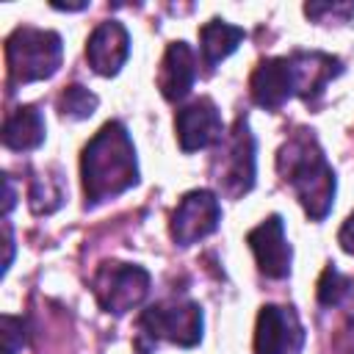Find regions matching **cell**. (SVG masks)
<instances>
[{"label": "cell", "instance_id": "cell-1", "mask_svg": "<svg viewBox=\"0 0 354 354\" xmlns=\"http://www.w3.org/2000/svg\"><path fill=\"white\" fill-rule=\"evenodd\" d=\"M86 207L113 199L138 183V158L122 122H105L80 158Z\"/></svg>", "mask_w": 354, "mask_h": 354}, {"label": "cell", "instance_id": "cell-2", "mask_svg": "<svg viewBox=\"0 0 354 354\" xmlns=\"http://www.w3.org/2000/svg\"><path fill=\"white\" fill-rule=\"evenodd\" d=\"M277 169H279L282 180L293 188L304 213L313 221L326 218V213L332 210V202H335L337 183H335V171L326 163V155L318 147L313 130H299L282 144V149L277 155Z\"/></svg>", "mask_w": 354, "mask_h": 354}, {"label": "cell", "instance_id": "cell-3", "mask_svg": "<svg viewBox=\"0 0 354 354\" xmlns=\"http://www.w3.org/2000/svg\"><path fill=\"white\" fill-rule=\"evenodd\" d=\"M61 58H64V44L55 30L22 25L6 39V66L11 86H25L53 77L61 66Z\"/></svg>", "mask_w": 354, "mask_h": 354}, {"label": "cell", "instance_id": "cell-4", "mask_svg": "<svg viewBox=\"0 0 354 354\" xmlns=\"http://www.w3.org/2000/svg\"><path fill=\"white\" fill-rule=\"evenodd\" d=\"M213 180L224 196L241 199L254 185V136L246 119H238L230 136L218 141V155L213 158Z\"/></svg>", "mask_w": 354, "mask_h": 354}, {"label": "cell", "instance_id": "cell-5", "mask_svg": "<svg viewBox=\"0 0 354 354\" xmlns=\"http://www.w3.org/2000/svg\"><path fill=\"white\" fill-rule=\"evenodd\" d=\"M138 329L149 346L158 340H169L174 346L191 348L202 340V310L196 301L185 299L149 304L138 318Z\"/></svg>", "mask_w": 354, "mask_h": 354}, {"label": "cell", "instance_id": "cell-6", "mask_svg": "<svg viewBox=\"0 0 354 354\" xmlns=\"http://www.w3.org/2000/svg\"><path fill=\"white\" fill-rule=\"evenodd\" d=\"M94 293L105 313L124 315L149 293V271L133 263H102L94 274Z\"/></svg>", "mask_w": 354, "mask_h": 354}, {"label": "cell", "instance_id": "cell-7", "mask_svg": "<svg viewBox=\"0 0 354 354\" xmlns=\"http://www.w3.org/2000/svg\"><path fill=\"white\" fill-rule=\"evenodd\" d=\"M218 221H221V205L216 194L207 188H196V191H188L177 202L171 221H169V232L177 246H191L207 238L210 232H216Z\"/></svg>", "mask_w": 354, "mask_h": 354}, {"label": "cell", "instance_id": "cell-8", "mask_svg": "<svg viewBox=\"0 0 354 354\" xmlns=\"http://www.w3.org/2000/svg\"><path fill=\"white\" fill-rule=\"evenodd\" d=\"M304 326L293 307L266 304L254 326V354H301Z\"/></svg>", "mask_w": 354, "mask_h": 354}, {"label": "cell", "instance_id": "cell-9", "mask_svg": "<svg viewBox=\"0 0 354 354\" xmlns=\"http://www.w3.org/2000/svg\"><path fill=\"white\" fill-rule=\"evenodd\" d=\"M174 130L183 152H196L205 147H213L224 138V122L213 100L199 97L191 105L180 108L174 116Z\"/></svg>", "mask_w": 354, "mask_h": 354}, {"label": "cell", "instance_id": "cell-10", "mask_svg": "<svg viewBox=\"0 0 354 354\" xmlns=\"http://www.w3.org/2000/svg\"><path fill=\"white\" fill-rule=\"evenodd\" d=\"M246 243L257 260V268L260 274L271 277V279H285L290 274V260H293V252H290V243L285 238V224H282V216H268L263 218L254 230H249L246 235Z\"/></svg>", "mask_w": 354, "mask_h": 354}, {"label": "cell", "instance_id": "cell-11", "mask_svg": "<svg viewBox=\"0 0 354 354\" xmlns=\"http://www.w3.org/2000/svg\"><path fill=\"white\" fill-rule=\"evenodd\" d=\"M127 55H130V33L122 22L105 19L91 30L86 41V61L97 75L113 77L124 66Z\"/></svg>", "mask_w": 354, "mask_h": 354}, {"label": "cell", "instance_id": "cell-12", "mask_svg": "<svg viewBox=\"0 0 354 354\" xmlns=\"http://www.w3.org/2000/svg\"><path fill=\"white\" fill-rule=\"evenodd\" d=\"M288 64L293 75V91L304 102H313L326 88V83L343 72V64L329 53H293L288 55Z\"/></svg>", "mask_w": 354, "mask_h": 354}, {"label": "cell", "instance_id": "cell-13", "mask_svg": "<svg viewBox=\"0 0 354 354\" xmlns=\"http://www.w3.org/2000/svg\"><path fill=\"white\" fill-rule=\"evenodd\" d=\"M249 94L252 100L266 108V111H277L282 108L296 91H293V75H290V64L288 58H266L249 80Z\"/></svg>", "mask_w": 354, "mask_h": 354}, {"label": "cell", "instance_id": "cell-14", "mask_svg": "<svg viewBox=\"0 0 354 354\" xmlns=\"http://www.w3.org/2000/svg\"><path fill=\"white\" fill-rule=\"evenodd\" d=\"M196 80V58L185 41H171L158 69V88L169 102L183 100Z\"/></svg>", "mask_w": 354, "mask_h": 354}, {"label": "cell", "instance_id": "cell-15", "mask_svg": "<svg viewBox=\"0 0 354 354\" xmlns=\"http://www.w3.org/2000/svg\"><path fill=\"white\" fill-rule=\"evenodd\" d=\"M3 144L14 152H30L44 144V116L33 105L14 108L3 122Z\"/></svg>", "mask_w": 354, "mask_h": 354}, {"label": "cell", "instance_id": "cell-16", "mask_svg": "<svg viewBox=\"0 0 354 354\" xmlns=\"http://www.w3.org/2000/svg\"><path fill=\"white\" fill-rule=\"evenodd\" d=\"M246 39V30L238 25H230L224 19H210L199 28V50L207 69H213L218 61H224L230 53L238 50V44Z\"/></svg>", "mask_w": 354, "mask_h": 354}, {"label": "cell", "instance_id": "cell-17", "mask_svg": "<svg viewBox=\"0 0 354 354\" xmlns=\"http://www.w3.org/2000/svg\"><path fill=\"white\" fill-rule=\"evenodd\" d=\"M97 105H100L97 94L88 91V88L80 86V83L66 86V88L61 91V97H58V111H61L64 116H69V119H88V116L97 111Z\"/></svg>", "mask_w": 354, "mask_h": 354}, {"label": "cell", "instance_id": "cell-18", "mask_svg": "<svg viewBox=\"0 0 354 354\" xmlns=\"http://www.w3.org/2000/svg\"><path fill=\"white\" fill-rule=\"evenodd\" d=\"M28 202H30V210L33 213H53L61 207L64 202V188H61V180L58 177H36L30 183V194H28Z\"/></svg>", "mask_w": 354, "mask_h": 354}, {"label": "cell", "instance_id": "cell-19", "mask_svg": "<svg viewBox=\"0 0 354 354\" xmlns=\"http://www.w3.org/2000/svg\"><path fill=\"white\" fill-rule=\"evenodd\" d=\"M351 288H354V282L348 277H343L335 266H326L321 279H318V301L324 307H335L351 293Z\"/></svg>", "mask_w": 354, "mask_h": 354}, {"label": "cell", "instance_id": "cell-20", "mask_svg": "<svg viewBox=\"0 0 354 354\" xmlns=\"http://www.w3.org/2000/svg\"><path fill=\"white\" fill-rule=\"evenodd\" d=\"M304 14L318 19V22H348L354 17V3H307Z\"/></svg>", "mask_w": 354, "mask_h": 354}, {"label": "cell", "instance_id": "cell-21", "mask_svg": "<svg viewBox=\"0 0 354 354\" xmlns=\"http://www.w3.org/2000/svg\"><path fill=\"white\" fill-rule=\"evenodd\" d=\"M0 326H3V332H0L3 335V354H17L25 346V321L14 318V315H3Z\"/></svg>", "mask_w": 354, "mask_h": 354}, {"label": "cell", "instance_id": "cell-22", "mask_svg": "<svg viewBox=\"0 0 354 354\" xmlns=\"http://www.w3.org/2000/svg\"><path fill=\"white\" fill-rule=\"evenodd\" d=\"M337 243H340V249H343L346 254H354V210H351L348 218L343 221V227H340V232H337Z\"/></svg>", "mask_w": 354, "mask_h": 354}, {"label": "cell", "instance_id": "cell-23", "mask_svg": "<svg viewBox=\"0 0 354 354\" xmlns=\"http://www.w3.org/2000/svg\"><path fill=\"white\" fill-rule=\"evenodd\" d=\"M3 227H6V263H3V274H6L8 266H11V257H14V238H11V227H8V221H6Z\"/></svg>", "mask_w": 354, "mask_h": 354}, {"label": "cell", "instance_id": "cell-24", "mask_svg": "<svg viewBox=\"0 0 354 354\" xmlns=\"http://www.w3.org/2000/svg\"><path fill=\"white\" fill-rule=\"evenodd\" d=\"M14 207V183L11 177H6V213Z\"/></svg>", "mask_w": 354, "mask_h": 354}]
</instances>
